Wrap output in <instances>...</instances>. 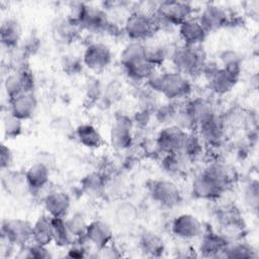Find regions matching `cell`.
Instances as JSON below:
<instances>
[{"mask_svg":"<svg viewBox=\"0 0 259 259\" xmlns=\"http://www.w3.org/2000/svg\"><path fill=\"white\" fill-rule=\"evenodd\" d=\"M80 185L86 194L90 196H97L105 189L106 180L101 173L90 172L81 179Z\"/></svg>","mask_w":259,"mask_h":259,"instance_id":"cell-33","label":"cell"},{"mask_svg":"<svg viewBox=\"0 0 259 259\" xmlns=\"http://www.w3.org/2000/svg\"><path fill=\"white\" fill-rule=\"evenodd\" d=\"M85 90H86L87 98L92 100H97L102 95V86L99 83V80L97 79L88 80Z\"/></svg>","mask_w":259,"mask_h":259,"instance_id":"cell-47","label":"cell"},{"mask_svg":"<svg viewBox=\"0 0 259 259\" xmlns=\"http://www.w3.org/2000/svg\"><path fill=\"white\" fill-rule=\"evenodd\" d=\"M201 74L207 80L208 88L217 95H225L233 90L237 85L239 76L222 68L217 63L205 62Z\"/></svg>","mask_w":259,"mask_h":259,"instance_id":"cell-9","label":"cell"},{"mask_svg":"<svg viewBox=\"0 0 259 259\" xmlns=\"http://www.w3.org/2000/svg\"><path fill=\"white\" fill-rule=\"evenodd\" d=\"M0 164L2 171L11 169L13 165V153L11 149L3 143L0 146Z\"/></svg>","mask_w":259,"mask_h":259,"instance_id":"cell-46","label":"cell"},{"mask_svg":"<svg viewBox=\"0 0 259 259\" xmlns=\"http://www.w3.org/2000/svg\"><path fill=\"white\" fill-rule=\"evenodd\" d=\"M34 87L35 80L29 68L11 71L3 81V88L8 100L25 92H33Z\"/></svg>","mask_w":259,"mask_h":259,"instance_id":"cell-12","label":"cell"},{"mask_svg":"<svg viewBox=\"0 0 259 259\" xmlns=\"http://www.w3.org/2000/svg\"><path fill=\"white\" fill-rule=\"evenodd\" d=\"M139 248L148 257H160L165 252V242L159 234L144 231L139 238Z\"/></svg>","mask_w":259,"mask_h":259,"instance_id":"cell-25","label":"cell"},{"mask_svg":"<svg viewBox=\"0 0 259 259\" xmlns=\"http://www.w3.org/2000/svg\"><path fill=\"white\" fill-rule=\"evenodd\" d=\"M242 200L247 208L257 211L259 204V183L257 179L249 180L243 187Z\"/></svg>","mask_w":259,"mask_h":259,"instance_id":"cell-39","label":"cell"},{"mask_svg":"<svg viewBox=\"0 0 259 259\" xmlns=\"http://www.w3.org/2000/svg\"><path fill=\"white\" fill-rule=\"evenodd\" d=\"M37 109V99L33 92H25L8 100V111L22 121L32 118Z\"/></svg>","mask_w":259,"mask_h":259,"instance_id":"cell-18","label":"cell"},{"mask_svg":"<svg viewBox=\"0 0 259 259\" xmlns=\"http://www.w3.org/2000/svg\"><path fill=\"white\" fill-rule=\"evenodd\" d=\"M157 70L153 65H151L147 60L124 70L125 75L128 79L135 82H146L150 76Z\"/></svg>","mask_w":259,"mask_h":259,"instance_id":"cell-40","label":"cell"},{"mask_svg":"<svg viewBox=\"0 0 259 259\" xmlns=\"http://www.w3.org/2000/svg\"><path fill=\"white\" fill-rule=\"evenodd\" d=\"M146 83L147 87L172 102L187 99L192 91L189 78L174 70L169 72H158L156 70Z\"/></svg>","mask_w":259,"mask_h":259,"instance_id":"cell-2","label":"cell"},{"mask_svg":"<svg viewBox=\"0 0 259 259\" xmlns=\"http://www.w3.org/2000/svg\"><path fill=\"white\" fill-rule=\"evenodd\" d=\"M158 30L153 13L133 9L126 17L122 31L130 41L145 42L152 39Z\"/></svg>","mask_w":259,"mask_h":259,"instance_id":"cell-6","label":"cell"},{"mask_svg":"<svg viewBox=\"0 0 259 259\" xmlns=\"http://www.w3.org/2000/svg\"><path fill=\"white\" fill-rule=\"evenodd\" d=\"M2 128L4 137L6 139L13 140L22 134L23 121L7 110V112L2 115Z\"/></svg>","mask_w":259,"mask_h":259,"instance_id":"cell-38","label":"cell"},{"mask_svg":"<svg viewBox=\"0 0 259 259\" xmlns=\"http://www.w3.org/2000/svg\"><path fill=\"white\" fill-rule=\"evenodd\" d=\"M68 17L75 22L81 30H86L93 34L109 32L114 24L103 7L83 2L73 3Z\"/></svg>","mask_w":259,"mask_h":259,"instance_id":"cell-3","label":"cell"},{"mask_svg":"<svg viewBox=\"0 0 259 259\" xmlns=\"http://www.w3.org/2000/svg\"><path fill=\"white\" fill-rule=\"evenodd\" d=\"M81 29L68 16L66 18L57 19L53 24V35L55 39L61 44H70L74 41Z\"/></svg>","mask_w":259,"mask_h":259,"instance_id":"cell-30","label":"cell"},{"mask_svg":"<svg viewBox=\"0 0 259 259\" xmlns=\"http://www.w3.org/2000/svg\"><path fill=\"white\" fill-rule=\"evenodd\" d=\"M222 257L226 258H256V251L252 246L247 243L237 240L233 242H228L226 245Z\"/></svg>","mask_w":259,"mask_h":259,"instance_id":"cell-36","label":"cell"},{"mask_svg":"<svg viewBox=\"0 0 259 259\" xmlns=\"http://www.w3.org/2000/svg\"><path fill=\"white\" fill-rule=\"evenodd\" d=\"M150 197L166 208L177 207L182 202V192L171 179H154L147 184Z\"/></svg>","mask_w":259,"mask_h":259,"instance_id":"cell-7","label":"cell"},{"mask_svg":"<svg viewBox=\"0 0 259 259\" xmlns=\"http://www.w3.org/2000/svg\"><path fill=\"white\" fill-rule=\"evenodd\" d=\"M84 67L93 73L99 74L105 71L112 62L110 48L102 41L90 42L82 55Z\"/></svg>","mask_w":259,"mask_h":259,"instance_id":"cell-11","label":"cell"},{"mask_svg":"<svg viewBox=\"0 0 259 259\" xmlns=\"http://www.w3.org/2000/svg\"><path fill=\"white\" fill-rule=\"evenodd\" d=\"M78 142L87 149H98L103 144V137L99 130L91 123H82L75 128Z\"/></svg>","mask_w":259,"mask_h":259,"instance_id":"cell-26","label":"cell"},{"mask_svg":"<svg viewBox=\"0 0 259 259\" xmlns=\"http://www.w3.org/2000/svg\"><path fill=\"white\" fill-rule=\"evenodd\" d=\"M207 33L227 26L231 21V14L228 9L220 4H206L196 17Z\"/></svg>","mask_w":259,"mask_h":259,"instance_id":"cell-13","label":"cell"},{"mask_svg":"<svg viewBox=\"0 0 259 259\" xmlns=\"http://www.w3.org/2000/svg\"><path fill=\"white\" fill-rule=\"evenodd\" d=\"M50 169L51 168L39 161H36L27 167L24 174L30 193L39 192L48 186L51 176Z\"/></svg>","mask_w":259,"mask_h":259,"instance_id":"cell-23","label":"cell"},{"mask_svg":"<svg viewBox=\"0 0 259 259\" xmlns=\"http://www.w3.org/2000/svg\"><path fill=\"white\" fill-rule=\"evenodd\" d=\"M19 47L28 57H30L35 55L39 51L41 47V41L36 33H30L26 36H23V39Z\"/></svg>","mask_w":259,"mask_h":259,"instance_id":"cell-44","label":"cell"},{"mask_svg":"<svg viewBox=\"0 0 259 259\" xmlns=\"http://www.w3.org/2000/svg\"><path fill=\"white\" fill-rule=\"evenodd\" d=\"M23 39L22 25L14 17H6L0 25V41L2 47L11 51L20 46Z\"/></svg>","mask_w":259,"mask_h":259,"instance_id":"cell-21","label":"cell"},{"mask_svg":"<svg viewBox=\"0 0 259 259\" xmlns=\"http://www.w3.org/2000/svg\"><path fill=\"white\" fill-rule=\"evenodd\" d=\"M32 243L49 246L53 242L52 218L48 214L39 215L32 224Z\"/></svg>","mask_w":259,"mask_h":259,"instance_id":"cell-28","label":"cell"},{"mask_svg":"<svg viewBox=\"0 0 259 259\" xmlns=\"http://www.w3.org/2000/svg\"><path fill=\"white\" fill-rule=\"evenodd\" d=\"M169 61L172 63L174 71L189 78L201 73L207 60L201 46L191 47L181 44L175 46Z\"/></svg>","mask_w":259,"mask_h":259,"instance_id":"cell-4","label":"cell"},{"mask_svg":"<svg viewBox=\"0 0 259 259\" xmlns=\"http://www.w3.org/2000/svg\"><path fill=\"white\" fill-rule=\"evenodd\" d=\"M145 60L144 42L130 41L122 48L119 54V64L123 71Z\"/></svg>","mask_w":259,"mask_h":259,"instance_id":"cell-29","label":"cell"},{"mask_svg":"<svg viewBox=\"0 0 259 259\" xmlns=\"http://www.w3.org/2000/svg\"><path fill=\"white\" fill-rule=\"evenodd\" d=\"M202 150L203 142L198 134L194 132H187L179 154L183 155L190 161L197 158L202 153Z\"/></svg>","mask_w":259,"mask_h":259,"instance_id":"cell-35","label":"cell"},{"mask_svg":"<svg viewBox=\"0 0 259 259\" xmlns=\"http://www.w3.org/2000/svg\"><path fill=\"white\" fill-rule=\"evenodd\" d=\"M134 120L126 114L114 116L109 130V142L116 151L128 150L134 143Z\"/></svg>","mask_w":259,"mask_h":259,"instance_id":"cell-10","label":"cell"},{"mask_svg":"<svg viewBox=\"0 0 259 259\" xmlns=\"http://www.w3.org/2000/svg\"><path fill=\"white\" fill-rule=\"evenodd\" d=\"M178 109L179 106L176 105V102L169 101L166 103L158 104L153 110V116L157 122L164 126L175 124Z\"/></svg>","mask_w":259,"mask_h":259,"instance_id":"cell-34","label":"cell"},{"mask_svg":"<svg viewBox=\"0 0 259 259\" xmlns=\"http://www.w3.org/2000/svg\"><path fill=\"white\" fill-rule=\"evenodd\" d=\"M196 131L203 143L218 146L226 135V121L219 113H215L209 119L199 124Z\"/></svg>","mask_w":259,"mask_h":259,"instance_id":"cell-16","label":"cell"},{"mask_svg":"<svg viewBox=\"0 0 259 259\" xmlns=\"http://www.w3.org/2000/svg\"><path fill=\"white\" fill-rule=\"evenodd\" d=\"M115 217L120 224H131L137 218V208L130 202L120 203L116 208Z\"/></svg>","mask_w":259,"mask_h":259,"instance_id":"cell-43","label":"cell"},{"mask_svg":"<svg viewBox=\"0 0 259 259\" xmlns=\"http://www.w3.org/2000/svg\"><path fill=\"white\" fill-rule=\"evenodd\" d=\"M84 238L99 250L112 242L113 231L107 222L96 219L88 223Z\"/></svg>","mask_w":259,"mask_h":259,"instance_id":"cell-19","label":"cell"},{"mask_svg":"<svg viewBox=\"0 0 259 259\" xmlns=\"http://www.w3.org/2000/svg\"><path fill=\"white\" fill-rule=\"evenodd\" d=\"M42 204L47 214L51 218L65 219L71 208V198L65 191L52 190L45 195Z\"/></svg>","mask_w":259,"mask_h":259,"instance_id":"cell-17","label":"cell"},{"mask_svg":"<svg viewBox=\"0 0 259 259\" xmlns=\"http://www.w3.org/2000/svg\"><path fill=\"white\" fill-rule=\"evenodd\" d=\"M84 238L75 240L68 248H67V256L70 258H83L86 257L87 248L83 243Z\"/></svg>","mask_w":259,"mask_h":259,"instance_id":"cell-45","label":"cell"},{"mask_svg":"<svg viewBox=\"0 0 259 259\" xmlns=\"http://www.w3.org/2000/svg\"><path fill=\"white\" fill-rule=\"evenodd\" d=\"M174 48L175 46H171L165 42L152 39L147 40L144 42L145 59L155 68H158L170 59Z\"/></svg>","mask_w":259,"mask_h":259,"instance_id":"cell-24","label":"cell"},{"mask_svg":"<svg viewBox=\"0 0 259 259\" xmlns=\"http://www.w3.org/2000/svg\"><path fill=\"white\" fill-rule=\"evenodd\" d=\"M84 67L82 57L75 54H65L61 59V68L68 75L79 74Z\"/></svg>","mask_w":259,"mask_h":259,"instance_id":"cell-42","label":"cell"},{"mask_svg":"<svg viewBox=\"0 0 259 259\" xmlns=\"http://www.w3.org/2000/svg\"><path fill=\"white\" fill-rule=\"evenodd\" d=\"M235 180L236 174L232 167L222 162H212L193 177L190 184L191 194L197 199H218Z\"/></svg>","mask_w":259,"mask_h":259,"instance_id":"cell-1","label":"cell"},{"mask_svg":"<svg viewBox=\"0 0 259 259\" xmlns=\"http://www.w3.org/2000/svg\"><path fill=\"white\" fill-rule=\"evenodd\" d=\"M177 28L178 35L182 41V45L185 46H201L208 34L199 23L198 19L194 16L183 21Z\"/></svg>","mask_w":259,"mask_h":259,"instance_id":"cell-22","label":"cell"},{"mask_svg":"<svg viewBox=\"0 0 259 259\" xmlns=\"http://www.w3.org/2000/svg\"><path fill=\"white\" fill-rule=\"evenodd\" d=\"M1 237L7 245L21 248L31 243L32 224L24 219H3L1 223Z\"/></svg>","mask_w":259,"mask_h":259,"instance_id":"cell-8","label":"cell"},{"mask_svg":"<svg viewBox=\"0 0 259 259\" xmlns=\"http://www.w3.org/2000/svg\"><path fill=\"white\" fill-rule=\"evenodd\" d=\"M198 239L197 253L206 258L222 257L224 249L228 244L227 240L219 232L208 231L202 233Z\"/></svg>","mask_w":259,"mask_h":259,"instance_id":"cell-20","label":"cell"},{"mask_svg":"<svg viewBox=\"0 0 259 259\" xmlns=\"http://www.w3.org/2000/svg\"><path fill=\"white\" fill-rule=\"evenodd\" d=\"M53 242L60 248H68L74 241V237L70 233L65 219L52 218Z\"/></svg>","mask_w":259,"mask_h":259,"instance_id":"cell-32","label":"cell"},{"mask_svg":"<svg viewBox=\"0 0 259 259\" xmlns=\"http://www.w3.org/2000/svg\"><path fill=\"white\" fill-rule=\"evenodd\" d=\"M171 232L181 241H192L198 239L203 233V225L194 214L180 213L173 219Z\"/></svg>","mask_w":259,"mask_h":259,"instance_id":"cell-14","label":"cell"},{"mask_svg":"<svg viewBox=\"0 0 259 259\" xmlns=\"http://www.w3.org/2000/svg\"><path fill=\"white\" fill-rule=\"evenodd\" d=\"M189 160L179 153L164 154L161 167L169 177H181L187 172Z\"/></svg>","mask_w":259,"mask_h":259,"instance_id":"cell-27","label":"cell"},{"mask_svg":"<svg viewBox=\"0 0 259 259\" xmlns=\"http://www.w3.org/2000/svg\"><path fill=\"white\" fill-rule=\"evenodd\" d=\"M2 185L11 194H20L23 191H29L24 172H16L11 169L2 171Z\"/></svg>","mask_w":259,"mask_h":259,"instance_id":"cell-31","label":"cell"},{"mask_svg":"<svg viewBox=\"0 0 259 259\" xmlns=\"http://www.w3.org/2000/svg\"><path fill=\"white\" fill-rule=\"evenodd\" d=\"M220 66L231 73L240 76L242 70V57L239 55L238 52L228 49L223 51L219 57Z\"/></svg>","mask_w":259,"mask_h":259,"instance_id":"cell-37","label":"cell"},{"mask_svg":"<svg viewBox=\"0 0 259 259\" xmlns=\"http://www.w3.org/2000/svg\"><path fill=\"white\" fill-rule=\"evenodd\" d=\"M65 221L70 233L72 234L75 240L82 239L85 237L88 222L82 213H74L69 218H65Z\"/></svg>","mask_w":259,"mask_h":259,"instance_id":"cell-41","label":"cell"},{"mask_svg":"<svg viewBox=\"0 0 259 259\" xmlns=\"http://www.w3.org/2000/svg\"><path fill=\"white\" fill-rule=\"evenodd\" d=\"M186 134L187 132L178 125L171 124L163 126L155 139L163 155L169 153H179Z\"/></svg>","mask_w":259,"mask_h":259,"instance_id":"cell-15","label":"cell"},{"mask_svg":"<svg viewBox=\"0 0 259 259\" xmlns=\"http://www.w3.org/2000/svg\"><path fill=\"white\" fill-rule=\"evenodd\" d=\"M193 6L185 1H161L156 4L153 17L158 30L179 26L183 21L192 17Z\"/></svg>","mask_w":259,"mask_h":259,"instance_id":"cell-5","label":"cell"}]
</instances>
